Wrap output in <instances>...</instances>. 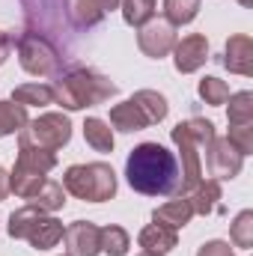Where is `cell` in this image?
I'll return each mask as SVG.
<instances>
[{"label": "cell", "mask_w": 253, "mask_h": 256, "mask_svg": "<svg viewBox=\"0 0 253 256\" xmlns=\"http://www.w3.org/2000/svg\"><path fill=\"white\" fill-rule=\"evenodd\" d=\"M126 179L137 194L146 196H176L179 194V161L161 143H140L126 161Z\"/></svg>", "instance_id": "1"}, {"label": "cell", "mask_w": 253, "mask_h": 256, "mask_svg": "<svg viewBox=\"0 0 253 256\" xmlns=\"http://www.w3.org/2000/svg\"><path fill=\"white\" fill-rule=\"evenodd\" d=\"M116 92L120 86L110 84V78L98 74L96 68H84V66L68 68L66 74L54 80V102L63 104L66 110H84V108L104 104Z\"/></svg>", "instance_id": "2"}, {"label": "cell", "mask_w": 253, "mask_h": 256, "mask_svg": "<svg viewBox=\"0 0 253 256\" xmlns=\"http://www.w3.org/2000/svg\"><path fill=\"white\" fill-rule=\"evenodd\" d=\"M173 143L179 146V155H182V182H179V194L176 196H188V191H194L200 182H202V149L218 137L214 126L208 120H188V122H179V126L170 131Z\"/></svg>", "instance_id": "3"}, {"label": "cell", "mask_w": 253, "mask_h": 256, "mask_svg": "<svg viewBox=\"0 0 253 256\" xmlns=\"http://www.w3.org/2000/svg\"><path fill=\"white\" fill-rule=\"evenodd\" d=\"M63 188L84 202H104L116 196V173L104 161L72 164L63 176Z\"/></svg>", "instance_id": "4"}, {"label": "cell", "mask_w": 253, "mask_h": 256, "mask_svg": "<svg viewBox=\"0 0 253 256\" xmlns=\"http://www.w3.org/2000/svg\"><path fill=\"white\" fill-rule=\"evenodd\" d=\"M54 167H57V155L54 152L18 140V161H15V170L9 173V191H15L18 196L30 200L48 182V173Z\"/></svg>", "instance_id": "5"}, {"label": "cell", "mask_w": 253, "mask_h": 256, "mask_svg": "<svg viewBox=\"0 0 253 256\" xmlns=\"http://www.w3.org/2000/svg\"><path fill=\"white\" fill-rule=\"evenodd\" d=\"M63 230L66 226L57 218H51L48 212H39L33 206H24V208L12 212L9 214V226H6V232L12 238H21V242H27L36 250H51L63 238Z\"/></svg>", "instance_id": "6"}, {"label": "cell", "mask_w": 253, "mask_h": 256, "mask_svg": "<svg viewBox=\"0 0 253 256\" xmlns=\"http://www.w3.org/2000/svg\"><path fill=\"white\" fill-rule=\"evenodd\" d=\"M18 48V63L27 74H36V78H51L60 72L63 57L57 51V45L48 39V36H39L33 30H24L15 42Z\"/></svg>", "instance_id": "7"}, {"label": "cell", "mask_w": 253, "mask_h": 256, "mask_svg": "<svg viewBox=\"0 0 253 256\" xmlns=\"http://www.w3.org/2000/svg\"><path fill=\"white\" fill-rule=\"evenodd\" d=\"M18 140H24L30 146H39V149H48V152H57L72 140V122H68L66 114L51 110V114H42L39 120L27 122L18 131Z\"/></svg>", "instance_id": "8"}, {"label": "cell", "mask_w": 253, "mask_h": 256, "mask_svg": "<svg viewBox=\"0 0 253 256\" xmlns=\"http://www.w3.org/2000/svg\"><path fill=\"white\" fill-rule=\"evenodd\" d=\"M242 164H244V155L226 137H214L206 146V170H208L212 179H218V182L236 179L242 173Z\"/></svg>", "instance_id": "9"}, {"label": "cell", "mask_w": 253, "mask_h": 256, "mask_svg": "<svg viewBox=\"0 0 253 256\" xmlns=\"http://www.w3.org/2000/svg\"><path fill=\"white\" fill-rule=\"evenodd\" d=\"M176 27L164 18H149L143 27H137V48L152 60L167 57L176 48Z\"/></svg>", "instance_id": "10"}, {"label": "cell", "mask_w": 253, "mask_h": 256, "mask_svg": "<svg viewBox=\"0 0 253 256\" xmlns=\"http://www.w3.org/2000/svg\"><path fill=\"white\" fill-rule=\"evenodd\" d=\"M27 21L36 24L39 36L45 33H63L66 30V0H21Z\"/></svg>", "instance_id": "11"}, {"label": "cell", "mask_w": 253, "mask_h": 256, "mask_svg": "<svg viewBox=\"0 0 253 256\" xmlns=\"http://www.w3.org/2000/svg\"><path fill=\"white\" fill-rule=\"evenodd\" d=\"M66 256H98L102 254V230L90 220H74L63 230Z\"/></svg>", "instance_id": "12"}, {"label": "cell", "mask_w": 253, "mask_h": 256, "mask_svg": "<svg viewBox=\"0 0 253 256\" xmlns=\"http://www.w3.org/2000/svg\"><path fill=\"white\" fill-rule=\"evenodd\" d=\"M206 60H208V39L202 33H190L173 48V63H176V72H182V74L202 68Z\"/></svg>", "instance_id": "13"}, {"label": "cell", "mask_w": 253, "mask_h": 256, "mask_svg": "<svg viewBox=\"0 0 253 256\" xmlns=\"http://www.w3.org/2000/svg\"><path fill=\"white\" fill-rule=\"evenodd\" d=\"M224 66L232 72V74H253V39L244 33H236L230 36L226 42V51H224Z\"/></svg>", "instance_id": "14"}, {"label": "cell", "mask_w": 253, "mask_h": 256, "mask_svg": "<svg viewBox=\"0 0 253 256\" xmlns=\"http://www.w3.org/2000/svg\"><path fill=\"white\" fill-rule=\"evenodd\" d=\"M116 6H120V0H72L68 3L72 18H74V27H96Z\"/></svg>", "instance_id": "15"}, {"label": "cell", "mask_w": 253, "mask_h": 256, "mask_svg": "<svg viewBox=\"0 0 253 256\" xmlns=\"http://www.w3.org/2000/svg\"><path fill=\"white\" fill-rule=\"evenodd\" d=\"M190 218H194V208H190L188 196H176V200H167L164 206H158L155 212H152V224H161V226H167V230H182V226H188Z\"/></svg>", "instance_id": "16"}, {"label": "cell", "mask_w": 253, "mask_h": 256, "mask_svg": "<svg viewBox=\"0 0 253 256\" xmlns=\"http://www.w3.org/2000/svg\"><path fill=\"white\" fill-rule=\"evenodd\" d=\"M137 242H140L143 254L164 256V254H170V250L179 244V236H176V230H167V226H161V224H149V226L140 230Z\"/></svg>", "instance_id": "17"}, {"label": "cell", "mask_w": 253, "mask_h": 256, "mask_svg": "<svg viewBox=\"0 0 253 256\" xmlns=\"http://www.w3.org/2000/svg\"><path fill=\"white\" fill-rule=\"evenodd\" d=\"M108 126H114L116 131H143V128H149V120H146V114L137 108V102L134 98H128L122 104H114L110 108V122Z\"/></svg>", "instance_id": "18"}, {"label": "cell", "mask_w": 253, "mask_h": 256, "mask_svg": "<svg viewBox=\"0 0 253 256\" xmlns=\"http://www.w3.org/2000/svg\"><path fill=\"white\" fill-rule=\"evenodd\" d=\"M220 182L218 179H202L194 191H188V202L194 208V214H212L218 208V200H220Z\"/></svg>", "instance_id": "19"}, {"label": "cell", "mask_w": 253, "mask_h": 256, "mask_svg": "<svg viewBox=\"0 0 253 256\" xmlns=\"http://www.w3.org/2000/svg\"><path fill=\"white\" fill-rule=\"evenodd\" d=\"M12 102L15 104H24V108L54 104V86L51 84H24V86H15Z\"/></svg>", "instance_id": "20"}, {"label": "cell", "mask_w": 253, "mask_h": 256, "mask_svg": "<svg viewBox=\"0 0 253 256\" xmlns=\"http://www.w3.org/2000/svg\"><path fill=\"white\" fill-rule=\"evenodd\" d=\"M134 102H137V108L146 114V120H149V126H158L164 116H167V98L161 96V92H155V90H140V92H134L131 96Z\"/></svg>", "instance_id": "21"}, {"label": "cell", "mask_w": 253, "mask_h": 256, "mask_svg": "<svg viewBox=\"0 0 253 256\" xmlns=\"http://www.w3.org/2000/svg\"><path fill=\"white\" fill-rule=\"evenodd\" d=\"M84 137L96 152H114V128L98 116H90L84 122Z\"/></svg>", "instance_id": "22"}, {"label": "cell", "mask_w": 253, "mask_h": 256, "mask_svg": "<svg viewBox=\"0 0 253 256\" xmlns=\"http://www.w3.org/2000/svg\"><path fill=\"white\" fill-rule=\"evenodd\" d=\"M30 206L39 208V212H57V208L66 206V188L60 182H51V179H48L39 191L30 196Z\"/></svg>", "instance_id": "23"}, {"label": "cell", "mask_w": 253, "mask_h": 256, "mask_svg": "<svg viewBox=\"0 0 253 256\" xmlns=\"http://www.w3.org/2000/svg\"><path fill=\"white\" fill-rule=\"evenodd\" d=\"M27 108L15 102H0V137H9L27 126Z\"/></svg>", "instance_id": "24"}, {"label": "cell", "mask_w": 253, "mask_h": 256, "mask_svg": "<svg viewBox=\"0 0 253 256\" xmlns=\"http://www.w3.org/2000/svg\"><path fill=\"white\" fill-rule=\"evenodd\" d=\"M230 102V110H226V120L230 126H253V92H236L226 98Z\"/></svg>", "instance_id": "25"}, {"label": "cell", "mask_w": 253, "mask_h": 256, "mask_svg": "<svg viewBox=\"0 0 253 256\" xmlns=\"http://www.w3.org/2000/svg\"><path fill=\"white\" fill-rule=\"evenodd\" d=\"M200 12V0H164V21H170L173 27L190 24Z\"/></svg>", "instance_id": "26"}, {"label": "cell", "mask_w": 253, "mask_h": 256, "mask_svg": "<svg viewBox=\"0 0 253 256\" xmlns=\"http://www.w3.org/2000/svg\"><path fill=\"white\" fill-rule=\"evenodd\" d=\"M131 248V238L122 226H102V254L108 256H126Z\"/></svg>", "instance_id": "27"}, {"label": "cell", "mask_w": 253, "mask_h": 256, "mask_svg": "<svg viewBox=\"0 0 253 256\" xmlns=\"http://www.w3.org/2000/svg\"><path fill=\"white\" fill-rule=\"evenodd\" d=\"M200 98L206 102V104H226V98H230V86H226V80H220V78H202L200 80Z\"/></svg>", "instance_id": "28"}, {"label": "cell", "mask_w": 253, "mask_h": 256, "mask_svg": "<svg viewBox=\"0 0 253 256\" xmlns=\"http://www.w3.org/2000/svg\"><path fill=\"white\" fill-rule=\"evenodd\" d=\"M230 238L236 248H253V212H242L236 220H232V230H230Z\"/></svg>", "instance_id": "29"}, {"label": "cell", "mask_w": 253, "mask_h": 256, "mask_svg": "<svg viewBox=\"0 0 253 256\" xmlns=\"http://www.w3.org/2000/svg\"><path fill=\"white\" fill-rule=\"evenodd\" d=\"M242 155L253 152V126H230V137H226Z\"/></svg>", "instance_id": "30"}, {"label": "cell", "mask_w": 253, "mask_h": 256, "mask_svg": "<svg viewBox=\"0 0 253 256\" xmlns=\"http://www.w3.org/2000/svg\"><path fill=\"white\" fill-rule=\"evenodd\" d=\"M196 256H236L232 254V248H230V242H220V238H212V242H206Z\"/></svg>", "instance_id": "31"}, {"label": "cell", "mask_w": 253, "mask_h": 256, "mask_svg": "<svg viewBox=\"0 0 253 256\" xmlns=\"http://www.w3.org/2000/svg\"><path fill=\"white\" fill-rule=\"evenodd\" d=\"M6 194H9V173L0 167V202L6 200Z\"/></svg>", "instance_id": "32"}, {"label": "cell", "mask_w": 253, "mask_h": 256, "mask_svg": "<svg viewBox=\"0 0 253 256\" xmlns=\"http://www.w3.org/2000/svg\"><path fill=\"white\" fill-rule=\"evenodd\" d=\"M238 3H242V6H250V0H238Z\"/></svg>", "instance_id": "33"}, {"label": "cell", "mask_w": 253, "mask_h": 256, "mask_svg": "<svg viewBox=\"0 0 253 256\" xmlns=\"http://www.w3.org/2000/svg\"><path fill=\"white\" fill-rule=\"evenodd\" d=\"M140 256H152V254H140Z\"/></svg>", "instance_id": "34"}]
</instances>
